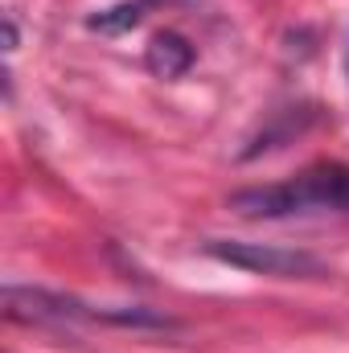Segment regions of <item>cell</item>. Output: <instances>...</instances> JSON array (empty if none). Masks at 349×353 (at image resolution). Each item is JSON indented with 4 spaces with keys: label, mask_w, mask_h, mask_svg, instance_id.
I'll return each mask as SVG.
<instances>
[{
    "label": "cell",
    "mask_w": 349,
    "mask_h": 353,
    "mask_svg": "<svg viewBox=\"0 0 349 353\" xmlns=\"http://www.w3.org/2000/svg\"><path fill=\"white\" fill-rule=\"evenodd\" d=\"M206 255L226 267L251 271V275H267V279H317L329 267L308 251L296 247H275V243H235V239H210Z\"/></svg>",
    "instance_id": "cell-2"
},
{
    "label": "cell",
    "mask_w": 349,
    "mask_h": 353,
    "mask_svg": "<svg viewBox=\"0 0 349 353\" xmlns=\"http://www.w3.org/2000/svg\"><path fill=\"white\" fill-rule=\"evenodd\" d=\"M140 17H144V4L123 0V4H111V8H103V12H90L87 29H94V33H128V29L140 25Z\"/></svg>",
    "instance_id": "cell-5"
},
{
    "label": "cell",
    "mask_w": 349,
    "mask_h": 353,
    "mask_svg": "<svg viewBox=\"0 0 349 353\" xmlns=\"http://www.w3.org/2000/svg\"><path fill=\"white\" fill-rule=\"evenodd\" d=\"M4 41H8L4 50H17V25H12V17L4 21Z\"/></svg>",
    "instance_id": "cell-6"
},
{
    "label": "cell",
    "mask_w": 349,
    "mask_h": 353,
    "mask_svg": "<svg viewBox=\"0 0 349 353\" xmlns=\"http://www.w3.org/2000/svg\"><path fill=\"white\" fill-rule=\"evenodd\" d=\"M230 210L243 218L292 214H349V165H312L292 181L230 193Z\"/></svg>",
    "instance_id": "cell-1"
},
{
    "label": "cell",
    "mask_w": 349,
    "mask_h": 353,
    "mask_svg": "<svg viewBox=\"0 0 349 353\" xmlns=\"http://www.w3.org/2000/svg\"><path fill=\"white\" fill-rule=\"evenodd\" d=\"M4 312H8V321H21V325L94 321V308H87V304H79L70 296H58V292H46V288H21V283L4 288Z\"/></svg>",
    "instance_id": "cell-3"
},
{
    "label": "cell",
    "mask_w": 349,
    "mask_h": 353,
    "mask_svg": "<svg viewBox=\"0 0 349 353\" xmlns=\"http://www.w3.org/2000/svg\"><path fill=\"white\" fill-rule=\"evenodd\" d=\"M193 46L173 33V29H165V33H157L152 41H148V50H144V66L157 74V79H181L189 66H193Z\"/></svg>",
    "instance_id": "cell-4"
}]
</instances>
